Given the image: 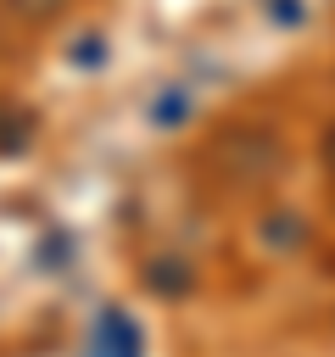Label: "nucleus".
<instances>
[{
    "label": "nucleus",
    "instance_id": "obj_2",
    "mask_svg": "<svg viewBox=\"0 0 335 357\" xmlns=\"http://www.w3.org/2000/svg\"><path fill=\"white\" fill-rule=\"evenodd\" d=\"M140 279H145V290L162 296V301H179V296L195 290V268H190L184 257H151V262L140 268Z\"/></svg>",
    "mask_w": 335,
    "mask_h": 357
},
{
    "label": "nucleus",
    "instance_id": "obj_5",
    "mask_svg": "<svg viewBox=\"0 0 335 357\" xmlns=\"http://www.w3.org/2000/svg\"><path fill=\"white\" fill-rule=\"evenodd\" d=\"M262 6H268V17H274V22H285V28H296V22L307 17V6H302V0H262Z\"/></svg>",
    "mask_w": 335,
    "mask_h": 357
},
{
    "label": "nucleus",
    "instance_id": "obj_3",
    "mask_svg": "<svg viewBox=\"0 0 335 357\" xmlns=\"http://www.w3.org/2000/svg\"><path fill=\"white\" fill-rule=\"evenodd\" d=\"M257 234H262L268 251H296V245L307 240V223H302V212H268Z\"/></svg>",
    "mask_w": 335,
    "mask_h": 357
},
{
    "label": "nucleus",
    "instance_id": "obj_1",
    "mask_svg": "<svg viewBox=\"0 0 335 357\" xmlns=\"http://www.w3.org/2000/svg\"><path fill=\"white\" fill-rule=\"evenodd\" d=\"M84 357H145V335L123 307H100L84 340Z\"/></svg>",
    "mask_w": 335,
    "mask_h": 357
},
{
    "label": "nucleus",
    "instance_id": "obj_6",
    "mask_svg": "<svg viewBox=\"0 0 335 357\" xmlns=\"http://www.w3.org/2000/svg\"><path fill=\"white\" fill-rule=\"evenodd\" d=\"M324 167L335 173V123H329V134H324Z\"/></svg>",
    "mask_w": 335,
    "mask_h": 357
},
{
    "label": "nucleus",
    "instance_id": "obj_4",
    "mask_svg": "<svg viewBox=\"0 0 335 357\" xmlns=\"http://www.w3.org/2000/svg\"><path fill=\"white\" fill-rule=\"evenodd\" d=\"M6 6H11L17 17H28V22H50V17H56L67 0H6Z\"/></svg>",
    "mask_w": 335,
    "mask_h": 357
}]
</instances>
